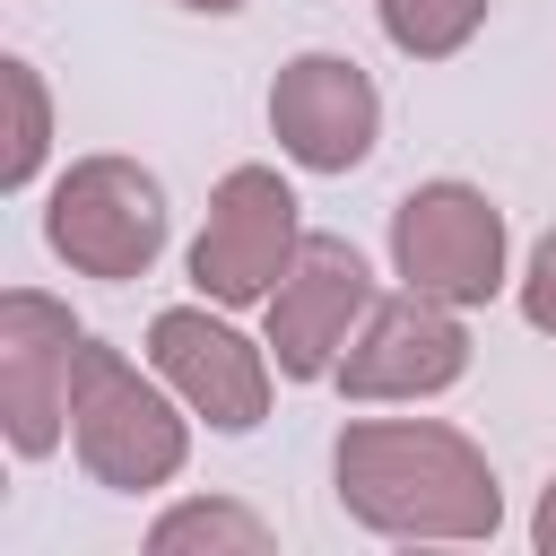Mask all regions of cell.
I'll use <instances>...</instances> for the list:
<instances>
[{
  "instance_id": "cell-4",
  "label": "cell",
  "mask_w": 556,
  "mask_h": 556,
  "mask_svg": "<svg viewBox=\"0 0 556 556\" xmlns=\"http://www.w3.org/2000/svg\"><path fill=\"white\" fill-rule=\"evenodd\" d=\"M295 252H304V226H295V191L278 182V165L217 174L208 226L191 235V287L217 313H243V304L278 295V278L295 269Z\"/></svg>"
},
{
  "instance_id": "cell-7",
  "label": "cell",
  "mask_w": 556,
  "mask_h": 556,
  "mask_svg": "<svg viewBox=\"0 0 556 556\" xmlns=\"http://www.w3.org/2000/svg\"><path fill=\"white\" fill-rule=\"evenodd\" d=\"M365 313H374V269H365V252H356L348 235H304L295 269H287L278 295H269V356H278V374H287V382L339 374V356H348V339H356Z\"/></svg>"
},
{
  "instance_id": "cell-15",
  "label": "cell",
  "mask_w": 556,
  "mask_h": 556,
  "mask_svg": "<svg viewBox=\"0 0 556 556\" xmlns=\"http://www.w3.org/2000/svg\"><path fill=\"white\" fill-rule=\"evenodd\" d=\"M530 539H539V556H556V486L539 495V513H530Z\"/></svg>"
},
{
  "instance_id": "cell-5",
  "label": "cell",
  "mask_w": 556,
  "mask_h": 556,
  "mask_svg": "<svg viewBox=\"0 0 556 556\" xmlns=\"http://www.w3.org/2000/svg\"><path fill=\"white\" fill-rule=\"evenodd\" d=\"M391 269L417 295L443 304H486L504 287V208L478 182H417L391 208Z\"/></svg>"
},
{
  "instance_id": "cell-11",
  "label": "cell",
  "mask_w": 556,
  "mask_h": 556,
  "mask_svg": "<svg viewBox=\"0 0 556 556\" xmlns=\"http://www.w3.org/2000/svg\"><path fill=\"white\" fill-rule=\"evenodd\" d=\"M191 547H208V556H269V521L243 513V504H174V513H156L148 556H191Z\"/></svg>"
},
{
  "instance_id": "cell-12",
  "label": "cell",
  "mask_w": 556,
  "mask_h": 556,
  "mask_svg": "<svg viewBox=\"0 0 556 556\" xmlns=\"http://www.w3.org/2000/svg\"><path fill=\"white\" fill-rule=\"evenodd\" d=\"M0 96H9V156H0V182L9 191H26L35 174H43V148H52V96H43V78H35V61H0Z\"/></svg>"
},
{
  "instance_id": "cell-9",
  "label": "cell",
  "mask_w": 556,
  "mask_h": 556,
  "mask_svg": "<svg viewBox=\"0 0 556 556\" xmlns=\"http://www.w3.org/2000/svg\"><path fill=\"white\" fill-rule=\"evenodd\" d=\"M148 365L174 382V400L191 408V417H208L217 434H252L261 417H269V356L235 330V321H217L208 313V295L200 304H165L156 321H148Z\"/></svg>"
},
{
  "instance_id": "cell-14",
  "label": "cell",
  "mask_w": 556,
  "mask_h": 556,
  "mask_svg": "<svg viewBox=\"0 0 556 556\" xmlns=\"http://www.w3.org/2000/svg\"><path fill=\"white\" fill-rule=\"evenodd\" d=\"M521 321L556 339V226L530 243V269H521Z\"/></svg>"
},
{
  "instance_id": "cell-1",
  "label": "cell",
  "mask_w": 556,
  "mask_h": 556,
  "mask_svg": "<svg viewBox=\"0 0 556 556\" xmlns=\"http://www.w3.org/2000/svg\"><path fill=\"white\" fill-rule=\"evenodd\" d=\"M348 521L374 539H495L504 486L486 452L443 417H356L330 452Z\"/></svg>"
},
{
  "instance_id": "cell-3",
  "label": "cell",
  "mask_w": 556,
  "mask_h": 556,
  "mask_svg": "<svg viewBox=\"0 0 556 556\" xmlns=\"http://www.w3.org/2000/svg\"><path fill=\"white\" fill-rule=\"evenodd\" d=\"M43 243L78 269V278H148L156 252H165V191L148 165L130 156H78L52 200H43Z\"/></svg>"
},
{
  "instance_id": "cell-13",
  "label": "cell",
  "mask_w": 556,
  "mask_h": 556,
  "mask_svg": "<svg viewBox=\"0 0 556 556\" xmlns=\"http://www.w3.org/2000/svg\"><path fill=\"white\" fill-rule=\"evenodd\" d=\"M374 9H382V35L408 61H452L486 26V0H374Z\"/></svg>"
},
{
  "instance_id": "cell-10",
  "label": "cell",
  "mask_w": 556,
  "mask_h": 556,
  "mask_svg": "<svg viewBox=\"0 0 556 556\" xmlns=\"http://www.w3.org/2000/svg\"><path fill=\"white\" fill-rule=\"evenodd\" d=\"M269 130L304 174H356L382 130V96L348 52H295L269 78Z\"/></svg>"
},
{
  "instance_id": "cell-6",
  "label": "cell",
  "mask_w": 556,
  "mask_h": 556,
  "mask_svg": "<svg viewBox=\"0 0 556 556\" xmlns=\"http://www.w3.org/2000/svg\"><path fill=\"white\" fill-rule=\"evenodd\" d=\"M78 348H87V330L70 321L61 295H43V287H9L0 295V434H9L17 460L61 452Z\"/></svg>"
},
{
  "instance_id": "cell-2",
  "label": "cell",
  "mask_w": 556,
  "mask_h": 556,
  "mask_svg": "<svg viewBox=\"0 0 556 556\" xmlns=\"http://www.w3.org/2000/svg\"><path fill=\"white\" fill-rule=\"evenodd\" d=\"M70 443H78V460H87L96 486L148 495V486L182 478V460H191V408L174 400L165 374H139L122 348L87 339L78 348V382H70Z\"/></svg>"
},
{
  "instance_id": "cell-16",
  "label": "cell",
  "mask_w": 556,
  "mask_h": 556,
  "mask_svg": "<svg viewBox=\"0 0 556 556\" xmlns=\"http://www.w3.org/2000/svg\"><path fill=\"white\" fill-rule=\"evenodd\" d=\"M182 9H208V17H235L243 0H182Z\"/></svg>"
},
{
  "instance_id": "cell-8",
  "label": "cell",
  "mask_w": 556,
  "mask_h": 556,
  "mask_svg": "<svg viewBox=\"0 0 556 556\" xmlns=\"http://www.w3.org/2000/svg\"><path fill=\"white\" fill-rule=\"evenodd\" d=\"M469 374V330L460 304L443 295H374V313L356 321L348 356H339V391L348 400H434Z\"/></svg>"
}]
</instances>
